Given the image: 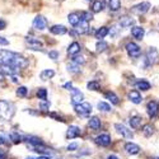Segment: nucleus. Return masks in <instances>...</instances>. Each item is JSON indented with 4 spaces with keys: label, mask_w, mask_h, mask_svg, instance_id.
<instances>
[{
    "label": "nucleus",
    "mask_w": 159,
    "mask_h": 159,
    "mask_svg": "<svg viewBox=\"0 0 159 159\" xmlns=\"http://www.w3.org/2000/svg\"><path fill=\"white\" fill-rule=\"evenodd\" d=\"M0 65L11 66V68H14L19 71L20 69L27 68L28 61L22 55L17 54V52L8 51V50H0Z\"/></svg>",
    "instance_id": "nucleus-1"
},
{
    "label": "nucleus",
    "mask_w": 159,
    "mask_h": 159,
    "mask_svg": "<svg viewBox=\"0 0 159 159\" xmlns=\"http://www.w3.org/2000/svg\"><path fill=\"white\" fill-rule=\"evenodd\" d=\"M16 113V106L9 101H0V120L9 121Z\"/></svg>",
    "instance_id": "nucleus-2"
},
{
    "label": "nucleus",
    "mask_w": 159,
    "mask_h": 159,
    "mask_svg": "<svg viewBox=\"0 0 159 159\" xmlns=\"http://www.w3.org/2000/svg\"><path fill=\"white\" fill-rule=\"evenodd\" d=\"M75 108V112L79 115V116H83V117H87L92 113V104L88 103V102H82L76 106H74Z\"/></svg>",
    "instance_id": "nucleus-3"
},
{
    "label": "nucleus",
    "mask_w": 159,
    "mask_h": 159,
    "mask_svg": "<svg viewBox=\"0 0 159 159\" xmlns=\"http://www.w3.org/2000/svg\"><path fill=\"white\" fill-rule=\"evenodd\" d=\"M159 57V52L155 47H149L147 51V56H145V62H147V66H152L157 62Z\"/></svg>",
    "instance_id": "nucleus-4"
},
{
    "label": "nucleus",
    "mask_w": 159,
    "mask_h": 159,
    "mask_svg": "<svg viewBox=\"0 0 159 159\" xmlns=\"http://www.w3.org/2000/svg\"><path fill=\"white\" fill-rule=\"evenodd\" d=\"M126 51H127L129 56L132 57V59H138V57H140V55H141V48H140V46H139L138 43H135V42H129V43L126 45Z\"/></svg>",
    "instance_id": "nucleus-5"
},
{
    "label": "nucleus",
    "mask_w": 159,
    "mask_h": 159,
    "mask_svg": "<svg viewBox=\"0 0 159 159\" xmlns=\"http://www.w3.org/2000/svg\"><path fill=\"white\" fill-rule=\"evenodd\" d=\"M150 8H152V5H150L149 2H141V3H139V4L132 7L131 8V11L135 13V14L143 16V14H145V13H148L150 10Z\"/></svg>",
    "instance_id": "nucleus-6"
},
{
    "label": "nucleus",
    "mask_w": 159,
    "mask_h": 159,
    "mask_svg": "<svg viewBox=\"0 0 159 159\" xmlns=\"http://www.w3.org/2000/svg\"><path fill=\"white\" fill-rule=\"evenodd\" d=\"M25 45H27L31 50H36V51L42 50V47H43V43L39 41L37 37H32V36L25 37Z\"/></svg>",
    "instance_id": "nucleus-7"
},
{
    "label": "nucleus",
    "mask_w": 159,
    "mask_h": 159,
    "mask_svg": "<svg viewBox=\"0 0 159 159\" xmlns=\"http://www.w3.org/2000/svg\"><path fill=\"white\" fill-rule=\"evenodd\" d=\"M33 27L37 31H43L47 28V19L43 16H37L33 19Z\"/></svg>",
    "instance_id": "nucleus-8"
},
{
    "label": "nucleus",
    "mask_w": 159,
    "mask_h": 159,
    "mask_svg": "<svg viewBox=\"0 0 159 159\" xmlns=\"http://www.w3.org/2000/svg\"><path fill=\"white\" fill-rule=\"evenodd\" d=\"M147 112H148V115H149L150 118H154L158 115V112H159V102L150 101L147 104Z\"/></svg>",
    "instance_id": "nucleus-9"
},
{
    "label": "nucleus",
    "mask_w": 159,
    "mask_h": 159,
    "mask_svg": "<svg viewBox=\"0 0 159 159\" xmlns=\"http://www.w3.org/2000/svg\"><path fill=\"white\" fill-rule=\"evenodd\" d=\"M115 129H116V131L118 132L120 135H122L124 138H126V139H132V136H134V134L131 132V130H129L125 125H122V124H115Z\"/></svg>",
    "instance_id": "nucleus-10"
},
{
    "label": "nucleus",
    "mask_w": 159,
    "mask_h": 159,
    "mask_svg": "<svg viewBox=\"0 0 159 159\" xmlns=\"http://www.w3.org/2000/svg\"><path fill=\"white\" fill-rule=\"evenodd\" d=\"M71 103L73 106H76L79 103L83 102V93L80 90H78L76 88H71Z\"/></svg>",
    "instance_id": "nucleus-11"
},
{
    "label": "nucleus",
    "mask_w": 159,
    "mask_h": 159,
    "mask_svg": "<svg viewBox=\"0 0 159 159\" xmlns=\"http://www.w3.org/2000/svg\"><path fill=\"white\" fill-rule=\"evenodd\" d=\"M74 28H75V32H76L78 34H84V33H88V31H89V22L82 18L80 23H79V24L76 25V27H74Z\"/></svg>",
    "instance_id": "nucleus-12"
},
{
    "label": "nucleus",
    "mask_w": 159,
    "mask_h": 159,
    "mask_svg": "<svg viewBox=\"0 0 159 159\" xmlns=\"http://www.w3.org/2000/svg\"><path fill=\"white\" fill-rule=\"evenodd\" d=\"M96 144L101 145V147H108L111 144V136L108 134H101L96 138Z\"/></svg>",
    "instance_id": "nucleus-13"
},
{
    "label": "nucleus",
    "mask_w": 159,
    "mask_h": 159,
    "mask_svg": "<svg viewBox=\"0 0 159 159\" xmlns=\"http://www.w3.org/2000/svg\"><path fill=\"white\" fill-rule=\"evenodd\" d=\"M125 150L127 152V154H131V155H136L140 153V147L135 143H126L125 144Z\"/></svg>",
    "instance_id": "nucleus-14"
},
{
    "label": "nucleus",
    "mask_w": 159,
    "mask_h": 159,
    "mask_svg": "<svg viewBox=\"0 0 159 159\" xmlns=\"http://www.w3.org/2000/svg\"><path fill=\"white\" fill-rule=\"evenodd\" d=\"M131 34L135 39L141 41V39L144 38V34H145V30L143 27H139V25H135V27L131 28Z\"/></svg>",
    "instance_id": "nucleus-15"
},
{
    "label": "nucleus",
    "mask_w": 159,
    "mask_h": 159,
    "mask_svg": "<svg viewBox=\"0 0 159 159\" xmlns=\"http://www.w3.org/2000/svg\"><path fill=\"white\" fill-rule=\"evenodd\" d=\"M104 9V2L103 0H93L90 4V11L92 13H101Z\"/></svg>",
    "instance_id": "nucleus-16"
},
{
    "label": "nucleus",
    "mask_w": 159,
    "mask_h": 159,
    "mask_svg": "<svg viewBox=\"0 0 159 159\" xmlns=\"http://www.w3.org/2000/svg\"><path fill=\"white\" fill-rule=\"evenodd\" d=\"M48 30H50V32L52 34H56V36L65 34L66 32H68V30H66L65 25H61V24H55V25H52V27H50Z\"/></svg>",
    "instance_id": "nucleus-17"
},
{
    "label": "nucleus",
    "mask_w": 159,
    "mask_h": 159,
    "mask_svg": "<svg viewBox=\"0 0 159 159\" xmlns=\"http://www.w3.org/2000/svg\"><path fill=\"white\" fill-rule=\"evenodd\" d=\"M68 20H69V23L73 25V27H76V25L82 20V16L79 14V13H76V11L70 13V14L68 16Z\"/></svg>",
    "instance_id": "nucleus-18"
},
{
    "label": "nucleus",
    "mask_w": 159,
    "mask_h": 159,
    "mask_svg": "<svg viewBox=\"0 0 159 159\" xmlns=\"http://www.w3.org/2000/svg\"><path fill=\"white\" fill-rule=\"evenodd\" d=\"M80 129H79L78 126H70L68 129V131H66V138L68 139H75L78 138L79 135H80Z\"/></svg>",
    "instance_id": "nucleus-19"
},
{
    "label": "nucleus",
    "mask_w": 159,
    "mask_h": 159,
    "mask_svg": "<svg viewBox=\"0 0 159 159\" xmlns=\"http://www.w3.org/2000/svg\"><path fill=\"white\" fill-rule=\"evenodd\" d=\"M127 97L132 103H135V104H139V103L143 102V97H141V94L139 93L138 90H131L130 93L127 94Z\"/></svg>",
    "instance_id": "nucleus-20"
},
{
    "label": "nucleus",
    "mask_w": 159,
    "mask_h": 159,
    "mask_svg": "<svg viewBox=\"0 0 159 159\" xmlns=\"http://www.w3.org/2000/svg\"><path fill=\"white\" fill-rule=\"evenodd\" d=\"M134 23H135L134 19H132L131 17H126V16L125 17H121L120 20H118V24H120V27H122V28H129Z\"/></svg>",
    "instance_id": "nucleus-21"
},
{
    "label": "nucleus",
    "mask_w": 159,
    "mask_h": 159,
    "mask_svg": "<svg viewBox=\"0 0 159 159\" xmlns=\"http://www.w3.org/2000/svg\"><path fill=\"white\" fill-rule=\"evenodd\" d=\"M80 50H82L80 43L75 41V42L70 43V46L68 47V54H69V55H76V54H79V52H80Z\"/></svg>",
    "instance_id": "nucleus-22"
},
{
    "label": "nucleus",
    "mask_w": 159,
    "mask_h": 159,
    "mask_svg": "<svg viewBox=\"0 0 159 159\" xmlns=\"http://www.w3.org/2000/svg\"><path fill=\"white\" fill-rule=\"evenodd\" d=\"M110 33V30H108V27H101V28H98L97 31H96V33H94V36H96V38L97 39H103L106 36H107Z\"/></svg>",
    "instance_id": "nucleus-23"
},
{
    "label": "nucleus",
    "mask_w": 159,
    "mask_h": 159,
    "mask_svg": "<svg viewBox=\"0 0 159 159\" xmlns=\"http://www.w3.org/2000/svg\"><path fill=\"white\" fill-rule=\"evenodd\" d=\"M89 127L90 129H93V130H99L101 129V120H99V118L98 117H90L89 118Z\"/></svg>",
    "instance_id": "nucleus-24"
},
{
    "label": "nucleus",
    "mask_w": 159,
    "mask_h": 159,
    "mask_svg": "<svg viewBox=\"0 0 159 159\" xmlns=\"http://www.w3.org/2000/svg\"><path fill=\"white\" fill-rule=\"evenodd\" d=\"M108 7L111 11H117L121 9V0H108Z\"/></svg>",
    "instance_id": "nucleus-25"
},
{
    "label": "nucleus",
    "mask_w": 159,
    "mask_h": 159,
    "mask_svg": "<svg viewBox=\"0 0 159 159\" xmlns=\"http://www.w3.org/2000/svg\"><path fill=\"white\" fill-rule=\"evenodd\" d=\"M55 75V71L52 69H46L43 71H41V74H39V78L42 79V80H48V79H51L52 76Z\"/></svg>",
    "instance_id": "nucleus-26"
},
{
    "label": "nucleus",
    "mask_w": 159,
    "mask_h": 159,
    "mask_svg": "<svg viewBox=\"0 0 159 159\" xmlns=\"http://www.w3.org/2000/svg\"><path fill=\"white\" fill-rule=\"evenodd\" d=\"M104 97H106V99H108L112 104H118L120 103V99H118V97L113 93V92H107V93L104 94Z\"/></svg>",
    "instance_id": "nucleus-27"
},
{
    "label": "nucleus",
    "mask_w": 159,
    "mask_h": 159,
    "mask_svg": "<svg viewBox=\"0 0 159 159\" xmlns=\"http://www.w3.org/2000/svg\"><path fill=\"white\" fill-rule=\"evenodd\" d=\"M141 125V117L140 116H134L130 118V126L132 129H139Z\"/></svg>",
    "instance_id": "nucleus-28"
},
{
    "label": "nucleus",
    "mask_w": 159,
    "mask_h": 159,
    "mask_svg": "<svg viewBox=\"0 0 159 159\" xmlns=\"http://www.w3.org/2000/svg\"><path fill=\"white\" fill-rule=\"evenodd\" d=\"M141 131H143V134L147 136V138H150V136L154 134V131H155V130H154V126H152V125L148 124V125H144V127H143Z\"/></svg>",
    "instance_id": "nucleus-29"
},
{
    "label": "nucleus",
    "mask_w": 159,
    "mask_h": 159,
    "mask_svg": "<svg viewBox=\"0 0 159 159\" xmlns=\"http://www.w3.org/2000/svg\"><path fill=\"white\" fill-rule=\"evenodd\" d=\"M136 88L143 90V92H147V90L150 89V83L147 82V80H140V82L136 83Z\"/></svg>",
    "instance_id": "nucleus-30"
},
{
    "label": "nucleus",
    "mask_w": 159,
    "mask_h": 159,
    "mask_svg": "<svg viewBox=\"0 0 159 159\" xmlns=\"http://www.w3.org/2000/svg\"><path fill=\"white\" fill-rule=\"evenodd\" d=\"M107 48H108V43L104 42L103 39H98V42H97V45H96L97 52H103V51H106Z\"/></svg>",
    "instance_id": "nucleus-31"
},
{
    "label": "nucleus",
    "mask_w": 159,
    "mask_h": 159,
    "mask_svg": "<svg viewBox=\"0 0 159 159\" xmlns=\"http://www.w3.org/2000/svg\"><path fill=\"white\" fill-rule=\"evenodd\" d=\"M97 107L99 111H103V112H110L111 111V106L108 103H106V102H99L97 104Z\"/></svg>",
    "instance_id": "nucleus-32"
},
{
    "label": "nucleus",
    "mask_w": 159,
    "mask_h": 159,
    "mask_svg": "<svg viewBox=\"0 0 159 159\" xmlns=\"http://www.w3.org/2000/svg\"><path fill=\"white\" fill-rule=\"evenodd\" d=\"M37 97L41 101H46L47 99V90L45 88H39L37 90Z\"/></svg>",
    "instance_id": "nucleus-33"
},
{
    "label": "nucleus",
    "mask_w": 159,
    "mask_h": 159,
    "mask_svg": "<svg viewBox=\"0 0 159 159\" xmlns=\"http://www.w3.org/2000/svg\"><path fill=\"white\" fill-rule=\"evenodd\" d=\"M30 144L34 145V147H39V145H42V140L39 138H36V136H30L28 140H27Z\"/></svg>",
    "instance_id": "nucleus-34"
},
{
    "label": "nucleus",
    "mask_w": 159,
    "mask_h": 159,
    "mask_svg": "<svg viewBox=\"0 0 159 159\" xmlns=\"http://www.w3.org/2000/svg\"><path fill=\"white\" fill-rule=\"evenodd\" d=\"M68 70H69L70 73H78V71H80V65H78V64H75V62L73 61L71 64L68 65Z\"/></svg>",
    "instance_id": "nucleus-35"
},
{
    "label": "nucleus",
    "mask_w": 159,
    "mask_h": 159,
    "mask_svg": "<svg viewBox=\"0 0 159 159\" xmlns=\"http://www.w3.org/2000/svg\"><path fill=\"white\" fill-rule=\"evenodd\" d=\"M87 88H88L89 90H98V89H99V83L96 82V80L89 82V83L87 84Z\"/></svg>",
    "instance_id": "nucleus-36"
},
{
    "label": "nucleus",
    "mask_w": 159,
    "mask_h": 159,
    "mask_svg": "<svg viewBox=\"0 0 159 159\" xmlns=\"http://www.w3.org/2000/svg\"><path fill=\"white\" fill-rule=\"evenodd\" d=\"M10 139L13 140V143H14V144H19V143L22 141L20 135L17 134V132H11V134H10Z\"/></svg>",
    "instance_id": "nucleus-37"
},
{
    "label": "nucleus",
    "mask_w": 159,
    "mask_h": 159,
    "mask_svg": "<svg viewBox=\"0 0 159 159\" xmlns=\"http://www.w3.org/2000/svg\"><path fill=\"white\" fill-rule=\"evenodd\" d=\"M27 93H28V89L25 87H19L17 89V96H19V97H25Z\"/></svg>",
    "instance_id": "nucleus-38"
},
{
    "label": "nucleus",
    "mask_w": 159,
    "mask_h": 159,
    "mask_svg": "<svg viewBox=\"0 0 159 159\" xmlns=\"http://www.w3.org/2000/svg\"><path fill=\"white\" fill-rule=\"evenodd\" d=\"M80 16H82L83 19H85V20H88V22L93 19V14H92L90 11H82V13H80Z\"/></svg>",
    "instance_id": "nucleus-39"
},
{
    "label": "nucleus",
    "mask_w": 159,
    "mask_h": 159,
    "mask_svg": "<svg viewBox=\"0 0 159 159\" xmlns=\"http://www.w3.org/2000/svg\"><path fill=\"white\" fill-rule=\"evenodd\" d=\"M73 61H74L75 64H78V65H84V64H85V60H84L83 56H74V57H73Z\"/></svg>",
    "instance_id": "nucleus-40"
},
{
    "label": "nucleus",
    "mask_w": 159,
    "mask_h": 159,
    "mask_svg": "<svg viewBox=\"0 0 159 159\" xmlns=\"http://www.w3.org/2000/svg\"><path fill=\"white\" fill-rule=\"evenodd\" d=\"M48 57L52 59V60H57V59H59V52H57L56 50L50 51V52H48Z\"/></svg>",
    "instance_id": "nucleus-41"
},
{
    "label": "nucleus",
    "mask_w": 159,
    "mask_h": 159,
    "mask_svg": "<svg viewBox=\"0 0 159 159\" xmlns=\"http://www.w3.org/2000/svg\"><path fill=\"white\" fill-rule=\"evenodd\" d=\"M78 149V144L76 143H71L70 145H68V150L69 152H73V150H76Z\"/></svg>",
    "instance_id": "nucleus-42"
},
{
    "label": "nucleus",
    "mask_w": 159,
    "mask_h": 159,
    "mask_svg": "<svg viewBox=\"0 0 159 159\" xmlns=\"http://www.w3.org/2000/svg\"><path fill=\"white\" fill-rule=\"evenodd\" d=\"M48 107H50V104H48L47 102H46V103H39V108H41L42 111H47Z\"/></svg>",
    "instance_id": "nucleus-43"
},
{
    "label": "nucleus",
    "mask_w": 159,
    "mask_h": 159,
    "mask_svg": "<svg viewBox=\"0 0 159 159\" xmlns=\"http://www.w3.org/2000/svg\"><path fill=\"white\" fill-rule=\"evenodd\" d=\"M0 45L7 46V45H9V41H8V39H5L4 37H2V36H0Z\"/></svg>",
    "instance_id": "nucleus-44"
},
{
    "label": "nucleus",
    "mask_w": 159,
    "mask_h": 159,
    "mask_svg": "<svg viewBox=\"0 0 159 159\" xmlns=\"http://www.w3.org/2000/svg\"><path fill=\"white\" fill-rule=\"evenodd\" d=\"M50 116H51V117H54V118H56V120H57V121H61V122H64V121H65V120H64V118H62L61 116H57L56 113H51Z\"/></svg>",
    "instance_id": "nucleus-45"
},
{
    "label": "nucleus",
    "mask_w": 159,
    "mask_h": 159,
    "mask_svg": "<svg viewBox=\"0 0 159 159\" xmlns=\"http://www.w3.org/2000/svg\"><path fill=\"white\" fill-rule=\"evenodd\" d=\"M5 27H7V22L3 20V19H0V31L5 30Z\"/></svg>",
    "instance_id": "nucleus-46"
},
{
    "label": "nucleus",
    "mask_w": 159,
    "mask_h": 159,
    "mask_svg": "<svg viewBox=\"0 0 159 159\" xmlns=\"http://www.w3.org/2000/svg\"><path fill=\"white\" fill-rule=\"evenodd\" d=\"M64 88L65 89H68V90H70L73 87H71V83H66V84H64Z\"/></svg>",
    "instance_id": "nucleus-47"
},
{
    "label": "nucleus",
    "mask_w": 159,
    "mask_h": 159,
    "mask_svg": "<svg viewBox=\"0 0 159 159\" xmlns=\"http://www.w3.org/2000/svg\"><path fill=\"white\" fill-rule=\"evenodd\" d=\"M0 159H7V154L3 150H0Z\"/></svg>",
    "instance_id": "nucleus-48"
},
{
    "label": "nucleus",
    "mask_w": 159,
    "mask_h": 159,
    "mask_svg": "<svg viewBox=\"0 0 159 159\" xmlns=\"http://www.w3.org/2000/svg\"><path fill=\"white\" fill-rule=\"evenodd\" d=\"M37 159H51L50 157H47V155H41V157H38Z\"/></svg>",
    "instance_id": "nucleus-49"
},
{
    "label": "nucleus",
    "mask_w": 159,
    "mask_h": 159,
    "mask_svg": "<svg viewBox=\"0 0 159 159\" xmlns=\"http://www.w3.org/2000/svg\"><path fill=\"white\" fill-rule=\"evenodd\" d=\"M107 159H120V158L116 157V155H108V157H107Z\"/></svg>",
    "instance_id": "nucleus-50"
},
{
    "label": "nucleus",
    "mask_w": 159,
    "mask_h": 159,
    "mask_svg": "<svg viewBox=\"0 0 159 159\" xmlns=\"http://www.w3.org/2000/svg\"><path fill=\"white\" fill-rule=\"evenodd\" d=\"M3 80H4V75L2 71H0V82H3Z\"/></svg>",
    "instance_id": "nucleus-51"
},
{
    "label": "nucleus",
    "mask_w": 159,
    "mask_h": 159,
    "mask_svg": "<svg viewBox=\"0 0 159 159\" xmlns=\"http://www.w3.org/2000/svg\"><path fill=\"white\" fill-rule=\"evenodd\" d=\"M4 143H5V141H4V139H3L2 136H0V145H2V144H4Z\"/></svg>",
    "instance_id": "nucleus-52"
},
{
    "label": "nucleus",
    "mask_w": 159,
    "mask_h": 159,
    "mask_svg": "<svg viewBox=\"0 0 159 159\" xmlns=\"http://www.w3.org/2000/svg\"><path fill=\"white\" fill-rule=\"evenodd\" d=\"M25 159H34V158H32V157H28V158H25Z\"/></svg>",
    "instance_id": "nucleus-53"
},
{
    "label": "nucleus",
    "mask_w": 159,
    "mask_h": 159,
    "mask_svg": "<svg viewBox=\"0 0 159 159\" xmlns=\"http://www.w3.org/2000/svg\"><path fill=\"white\" fill-rule=\"evenodd\" d=\"M153 159H159V157H155V158H153Z\"/></svg>",
    "instance_id": "nucleus-54"
},
{
    "label": "nucleus",
    "mask_w": 159,
    "mask_h": 159,
    "mask_svg": "<svg viewBox=\"0 0 159 159\" xmlns=\"http://www.w3.org/2000/svg\"><path fill=\"white\" fill-rule=\"evenodd\" d=\"M56 2H64V0H56Z\"/></svg>",
    "instance_id": "nucleus-55"
},
{
    "label": "nucleus",
    "mask_w": 159,
    "mask_h": 159,
    "mask_svg": "<svg viewBox=\"0 0 159 159\" xmlns=\"http://www.w3.org/2000/svg\"><path fill=\"white\" fill-rule=\"evenodd\" d=\"M87 2H93V0H87Z\"/></svg>",
    "instance_id": "nucleus-56"
}]
</instances>
